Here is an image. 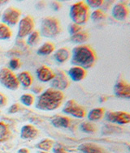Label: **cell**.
<instances>
[{
  "label": "cell",
  "mask_w": 130,
  "mask_h": 153,
  "mask_svg": "<svg viewBox=\"0 0 130 153\" xmlns=\"http://www.w3.org/2000/svg\"><path fill=\"white\" fill-rule=\"evenodd\" d=\"M64 95L61 91L54 88H48L39 96L37 101V108L42 110H55L63 102Z\"/></svg>",
  "instance_id": "cell-1"
},
{
  "label": "cell",
  "mask_w": 130,
  "mask_h": 153,
  "mask_svg": "<svg viewBox=\"0 0 130 153\" xmlns=\"http://www.w3.org/2000/svg\"><path fill=\"white\" fill-rule=\"evenodd\" d=\"M96 61V55L94 50L88 45H80L75 47L72 50V63L76 67L83 69L89 68L94 66Z\"/></svg>",
  "instance_id": "cell-2"
},
{
  "label": "cell",
  "mask_w": 130,
  "mask_h": 153,
  "mask_svg": "<svg viewBox=\"0 0 130 153\" xmlns=\"http://www.w3.org/2000/svg\"><path fill=\"white\" fill-rule=\"evenodd\" d=\"M70 17L74 24L83 25L89 19V7L82 1L72 4L70 9Z\"/></svg>",
  "instance_id": "cell-3"
},
{
  "label": "cell",
  "mask_w": 130,
  "mask_h": 153,
  "mask_svg": "<svg viewBox=\"0 0 130 153\" xmlns=\"http://www.w3.org/2000/svg\"><path fill=\"white\" fill-rule=\"evenodd\" d=\"M60 32L59 21L54 17H47L42 20L41 33L46 37H54Z\"/></svg>",
  "instance_id": "cell-4"
},
{
  "label": "cell",
  "mask_w": 130,
  "mask_h": 153,
  "mask_svg": "<svg viewBox=\"0 0 130 153\" xmlns=\"http://www.w3.org/2000/svg\"><path fill=\"white\" fill-rule=\"evenodd\" d=\"M0 82L8 88L16 90L19 88L20 83L14 73L8 68H3L0 71Z\"/></svg>",
  "instance_id": "cell-5"
},
{
  "label": "cell",
  "mask_w": 130,
  "mask_h": 153,
  "mask_svg": "<svg viewBox=\"0 0 130 153\" xmlns=\"http://www.w3.org/2000/svg\"><path fill=\"white\" fill-rule=\"evenodd\" d=\"M64 112L68 114H71L73 117L78 118H83L86 116V109L82 106L78 105L74 100L67 101L64 108Z\"/></svg>",
  "instance_id": "cell-6"
},
{
  "label": "cell",
  "mask_w": 130,
  "mask_h": 153,
  "mask_svg": "<svg viewBox=\"0 0 130 153\" xmlns=\"http://www.w3.org/2000/svg\"><path fill=\"white\" fill-rule=\"evenodd\" d=\"M34 28L33 19L30 16L24 17L20 20L19 24V30H18V37L23 38L28 36L33 32Z\"/></svg>",
  "instance_id": "cell-7"
},
{
  "label": "cell",
  "mask_w": 130,
  "mask_h": 153,
  "mask_svg": "<svg viewBox=\"0 0 130 153\" xmlns=\"http://www.w3.org/2000/svg\"><path fill=\"white\" fill-rule=\"evenodd\" d=\"M21 12L20 10L14 7H9L7 9L3 15V22L6 25H15L19 22Z\"/></svg>",
  "instance_id": "cell-8"
},
{
  "label": "cell",
  "mask_w": 130,
  "mask_h": 153,
  "mask_svg": "<svg viewBox=\"0 0 130 153\" xmlns=\"http://www.w3.org/2000/svg\"><path fill=\"white\" fill-rule=\"evenodd\" d=\"M106 117L109 122L119 125L128 124L130 122V115L127 112H109Z\"/></svg>",
  "instance_id": "cell-9"
},
{
  "label": "cell",
  "mask_w": 130,
  "mask_h": 153,
  "mask_svg": "<svg viewBox=\"0 0 130 153\" xmlns=\"http://www.w3.org/2000/svg\"><path fill=\"white\" fill-rule=\"evenodd\" d=\"M68 85H69V80L63 71H58L52 79L51 86L54 89L60 91L66 89Z\"/></svg>",
  "instance_id": "cell-10"
},
{
  "label": "cell",
  "mask_w": 130,
  "mask_h": 153,
  "mask_svg": "<svg viewBox=\"0 0 130 153\" xmlns=\"http://www.w3.org/2000/svg\"><path fill=\"white\" fill-rule=\"evenodd\" d=\"M114 92L119 97L128 99L130 97V85L125 80L118 81L115 85Z\"/></svg>",
  "instance_id": "cell-11"
},
{
  "label": "cell",
  "mask_w": 130,
  "mask_h": 153,
  "mask_svg": "<svg viewBox=\"0 0 130 153\" xmlns=\"http://www.w3.org/2000/svg\"><path fill=\"white\" fill-rule=\"evenodd\" d=\"M128 8L124 3H118L113 7L112 16L117 20H125L128 16Z\"/></svg>",
  "instance_id": "cell-12"
},
{
  "label": "cell",
  "mask_w": 130,
  "mask_h": 153,
  "mask_svg": "<svg viewBox=\"0 0 130 153\" xmlns=\"http://www.w3.org/2000/svg\"><path fill=\"white\" fill-rule=\"evenodd\" d=\"M78 150L82 153H106L105 149L93 143H86L80 145Z\"/></svg>",
  "instance_id": "cell-13"
},
{
  "label": "cell",
  "mask_w": 130,
  "mask_h": 153,
  "mask_svg": "<svg viewBox=\"0 0 130 153\" xmlns=\"http://www.w3.org/2000/svg\"><path fill=\"white\" fill-rule=\"evenodd\" d=\"M37 75L39 80H41L42 82H48L54 78L55 74L50 67H48L47 66H42L37 71Z\"/></svg>",
  "instance_id": "cell-14"
},
{
  "label": "cell",
  "mask_w": 130,
  "mask_h": 153,
  "mask_svg": "<svg viewBox=\"0 0 130 153\" xmlns=\"http://www.w3.org/2000/svg\"><path fill=\"white\" fill-rule=\"evenodd\" d=\"M68 75L73 81L82 80L86 75V70L80 67H73L68 71Z\"/></svg>",
  "instance_id": "cell-15"
},
{
  "label": "cell",
  "mask_w": 130,
  "mask_h": 153,
  "mask_svg": "<svg viewBox=\"0 0 130 153\" xmlns=\"http://www.w3.org/2000/svg\"><path fill=\"white\" fill-rule=\"evenodd\" d=\"M38 131L33 126L26 125L21 129L20 137L24 139H34L38 135Z\"/></svg>",
  "instance_id": "cell-16"
},
{
  "label": "cell",
  "mask_w": 130,
  "mask_h": 153,
  "mask_svg": "<svg viewBox=\"0 0 130 153\" xmlns=\"http://www.w3.org/2000/svg\"><path fill=\"white\" fill-rule=\"evenodd\" d=\"M17 79H18L19 83H20L25 88L31 86V84L33 83V77L30 75V73L28 71H23L20 73Z\"/></svg>",
  "instance_id": "cell-17"
},
{
  "label": "cell",
  "mask_w": 130,
  "mask_h": 153,
  "mask_svg": "<svg viewBox=\"0 0 130 153\" xmlns=\"http://www.w3.org/2000/svg\"><path fill=\"white\" fill-rule=\"evenodd\" d=\"M53 126H56V127H68L70 124V120L68 117H64V116H56L52 119L51 121Z\"/></svg>",
  "instance_id": "cell-18"
},
{
  "label": "cell",
  "mask_w": 130,
  "mask_h": 153,
  "mask_svg": "<svg viewBox=\"0 0 130 153\" xmlns=\"http://www.w3.org/2000/svg\"><path fill=\"white\" fill-rule=\"evenodd\" d=\"M70 52L67 48H61L55 53V58L59 62H64L69 59Z\"/></svg>",
  "instance_id": "cell-19"
},
{
  "label": "cell",
  "mask_w": 130,
  "mask_h": 153,
  "mask_svg": "<svg viewBox=\"0 0 130 153\" xmlns=\"http://www.w3.org/2000/svg\"><path fill=\"white\" fill-rule=\"evenodd\" d=\"M105 110L103 108H96L90 110L88 114V118L90 121H98L103 117Z\"/></svg>",
  "instance_id": "cell-20"
},
{
  "label": "cell",
  "mask_w": 130,
  "mask_h": 153,
  "mask_svg": "<svg viewBox=\"0 0 130 153\" xmlns=\"http://www.w3.org/2000/svg\"><path fill=\"white\" fill-rule=\"evenodd\" d=\"M10 136L8 126L3 122H0V143L5 142Z\"/></svg>",
  "instance_id": "cell-21"
},
{
  "label": "cell",
  "mask_w": 130,
  "mask_h": 153,
  "mask_svg": "<svg viewBox=\"0 0 130 153\" xmlns=\"http://www.w3.org/2000/svg\"><path fill=\"white\" fill-rule=\"evenodd\" d=\"M54 50H55L54 45L50 42H47V43L42 45V46L39 48V50H38V53L40 55H48L52 53Z\"/></svg>",
  "instance_id": "cell-22"
},
{
  "label": "cell",
  "mask_w": 130,
  "mask_h": 153,
  "mask_svg": "<svg viewBox=\"0 0 130 153\" xmlns=\"http://www.w3.org/2000/svg\"><path fill=\"white\" fill-rule=\"evenodd\" d=\"M88 33L86 32H84V31L81 30L80 32L77 33L72 35L71 40L73 42H75V43H84V42L88 40Z\"/></svg>",
  "instance_id": "cell-23"
},
{
  "label": "cell",
  "mask_w": 130,
  "mask_h": 153,
  "mask_svg": "<svg viewBox=\"0 0 130 153\" xmlns=\"http://www.w3.org/2000/svg\"><path fill=\"white\" fill-rule=\"evenodd\" d=\"M53 146H54V142L53 140L50 139H45L42 140L41 142L38 144V148H39L40 150L43 151V152H49L52 149Z\"/></svg>",
  "instance_id": "cell-24"
},
{
  "label": "cell",
  "mask_w": 130,
  "mask_h": 153,
  "mask_svg": "<svg viewBox=\"0 0 130 153\" xmlns=\"http://www.w3.org/2000/svg\"><path fill=\"white\" fill-rule=\"evenodd\" d=\"M11 36V31L8 25L3 23L0 24V40H6L10 38Z\"/></svg>",
  "instance_id": "cell-25"
},
{
  "label": "cell",
  "mask_w": 130,
  "mask_h": 153,
  "mask_svg": "<svg viewBox=\"0 0 130 153\" xmlns=\"http://www.w3.org/2000/svg\"><path fill=\"white\" fill-rule=\"evenodd\" d=\"M81 131L86 133H94L96 131V127L94 124L89 123H83L80 125Z\"/></svg>",
  "instance_id": "cell-26"
},
{
  "label": "cell",
  "mask_w": 130,
  "mask_h": 153,
  "mask_svg": "<svg viewBox=\"0 0 130 153\" xmlns=\"http://www.w3.org/2000/svg\"><path fill=\"white\" fill-rule=\"evenodd\" d=\"M105 13L100 9H98L96 11H94L91 14V19L94 21H100V20L105 19Z\"/></svg>",
  "instance_id": "cell-27"
},
{
  "label": "cell",
  "mask_w": 130,
  "mask_h": 153,
  "mask_svg": "<svg viewBox=\"0 0 130 153\" xmlns=\"http://www.w3.org/2000/svg\"><path fill=\"white\" fill-rule=\"evenodd\" d=\"M20 101L22 102L25 105L31 106L33 105L34 101V97L33 95L31 94H25L20 97Z\"/></svg>",
  "instance_id": "cell-28"
},
{
  "label": "cell",
  "mask_w": 130,
  "mask_h": 153,
  "mask_svg": "<svg viewBox=\"0 0 130 153\" xmlns=\"http://www.w3.org/2000/svg\"><path fill=\"white\" fill-rule=\"evenodd\" d=\"M39 38V33L38 31H33L30 34H29V36L28 38V44L30 45H33L38 42V40Z\"/></svg>",
  "instance_id": "cell-29"
},
{
  "label": "cell",
  "mask_w": 130,
  "mask_h": 153,
  "mask_svg": "<svg viewBox=\"0 0 130 153\" xmlns=\"http://www.w3.org/2000/svg\"><path fill=\"white\" fill-rule=\"evenodd\" d=\"M102 0H87L86 1V5L92 8H98L103 4Z\"/></svg>",
  "instance_id": "cell-30"
},
{
  "label": "cell",
  "mask_w": 130,
  "mask_h": 153,
  "mask_svg": "<svg viewBox=\"0 0 130 153\" xmlns=\"http://www.w3.org/2000/svg\"><path fill=\"white\" fill-rule=\"evenodd\" d=\"M81 29H82V28H81L80 25H78L77 24H74V23L71 24L69 25V27H68V31H69L71 35H74V34L77 33L81 31Z\"/></svg>",
  "instance_id": "cell-31"
},
{
  "label": "cell",
  "mask_w": 130,
  "mask_h": 153,
  "mask_svg": "<svg viewBox=\"0 0 130 153\" xmlns=\"http://www.w3.org/2000/svg\"><path fill=\"white\" fill-rule=\"evenodd\" d=\"M20 65V60L18 59H12L9 63V66L12 70L18 69Z\"/></svg>",
  "instance_id": "cell-32"
},
{
  "label": "cell",
  "mask_w": 130,
  "mask_h": 153,
  "mask_svg": "<svg viewBox=\"0 0 130 153\" xmlns=\"http://www.w3.org/2000/svg\"><path fill=\"white\" fill-rule=\"evenodd\" d=\"M20 109V106L18 104H14L9 108L8 109V113L9 114H14V113H17Z\"/></svg>",
  "instance_id": "cell-33"
},
{
  "label": "cell",
  "mask_w": 130,
  "mask_h": 153,
  "mask_svg": "<svg viewBox=\"0 0 130 153\" xmlns=\"http://www.w3.org/2000/svg\"><path fill=\"white\" fill-rule=\"evenodd\" d=\"M6 103H7V99L3 94L0 93V106L4 105Z\"/></svg>",
  "instance_id": "cell-34"
},
{
  "label": "cell",
  "mask_w": 130,
  "mask_h": 153,
  "mask_svg": "<svg viewBox=\"0 0 130 153\" xmlns=\"http://www.w3.org/2000/svg\"><path fill=\"white\" fill-rule=\"evenodd\" d=\"M54 153H68L66 151L64 150L63 148H56L54 150Z\"/></svg>",
  "instance_id": "cell-35"
},
{
  "label": "cell",
  "mask_w": 130,
  "mask_h": 153,
  "mask_svg": "<svg viewBox=\"0 0 130 153\" xmlns=\"http://www.w3.org/2000/svg\"><path fill=\"white\" fill-rule=\"evenodd\" d=\"M18 153H29V151L27 148H21L18 151Z\"/></svg>",
  "instance_id": "cell-36"
},
{
  "label": "cell",
  "mask_w": 130,
  "mask_h": 153,
  "mask_svg": "<svg viewBox=\"0 0 130 153\" xmlns=\"http://www.w3.org/2000/svg\"><path fill=\"white\" fill-rule=\"evenodd\" d=\"M4 3H7V1H0V4H3Z\"/></svg>",
  "instance_id": "cell-37"
},
{
  "label": "cell",
  "mask_w": 130,
  "mask_h": 153,
  "mask_svg": "<svg viewBox=\"0 0 130 153\" xmlns=\"http://www.w3.org/2000/svg\"><path fill=\"white\" fill-rule=\"evenodd\" d=\"M38 153H48V152H39Z\"/></svg>",
  "instance_id": "cell-38"
}]
</instances>
